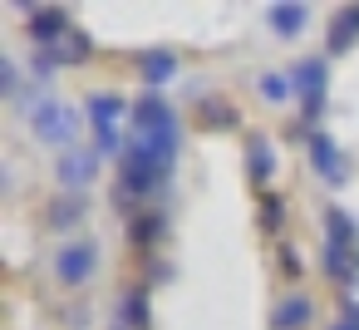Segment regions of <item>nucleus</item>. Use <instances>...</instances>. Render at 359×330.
<instances>
[{
    "label": "nucleus",
    "instance_id": "b1692460",
    "mask_svg": "<svg viewBox=\"0 0 359 330\" xmlns=\"http://www.w3.org/2000/svg\"><path fill=\"white\" fill-rule=\"evenodd\" d=\"M280 266H285V276H300V251L285 246V251H280Z\"/></svg>",
    "mask_w": 359,
    "mask_h": 330
},
{
    "label": "nucleus",
    "instance_id": "6ab92c4d",
    "mask_svg": "<svg viewBox=\"0 0 359 330\" xmlns=\"http://www.w3.org/2000/svg\"><path fill=\"white\" fill-rule=\"evenodd\" d=\"M163 232H168V217H163V212H153V207L133 212V222H128L133 246H158V242H163Z\"/></svg>",
    "mask_w": 359,
    "mask_h": 330
},
{
    "label": "nucleus",
    "instance_id": "f257e3e1",
    "mask_svg": "<svg viewBox=\"0 0 359 330\" xmlns=\"http://www.w3.org/2000/svg\"><path fill=\"white\" fill-rule=\"evenodd\" d=\"M172 163H177V143L128 133V148H123V158H118V192H114V197H118L123 207H138V202L158 197V187H163L168 173H172Z\"/></svg>",
    "mask_w": 359,
    "mask_h": 330
},
{
    "label": "nucleus",
    "instance_id": "412c9836",
    "mask_svg": "<svg viewBox=\"0 0 359 330\" xmlns=\"http://www.w3.org/2000/svg\"><path fill=\"white\" fill-rule=\"evenodd\" d=\"M197 124L202 128H236V109L226 104V99H197Z\"/></svg>",
    "mask_w": 359,
    "mask_h": 330
},
{
    "label": "nucleus",
    "instance_id": "423d86ee",
    "mask_svg": "<svg viewBox=\"0 0 359 330\" xmlns=\"http://www.w3.org/2000/svg\"><path fill=\"white\" fill-rule=\"evenodd\" d=\"M94 266H99V246H94V242H69V246H60V256H55L60 286H84V281L94 276Z\"/></svg>",
    "mask_w": 359,
    "mask_h": 330
},
{
    "label": "nucleus",
    "instance_id": "9d476101",
    "mask_svg": "<svg viewBox=\"0 0 359 330\" xmlns=\"http://www.w3.org/2000/svg\"><path fill=\"white\" fill-rule=\"evenodd\" d=\"M84 114H89V124H94V128H118L123 119H133V104H128L123 94H109V89H99V94H89Z\"/></svg>",
    "mask_w": 359,
    "mask_h": 330
},
{
    "label": "nucleus",
    "instance_id": "39448f33",
    "mask_svg": "<svg viewBox=\"0 0 359 330\" xmlns=\"http://www.w3.org/2000/svg\"><path fill=\"white\" fill-rule=\"evenodd\" d=\"M55 178H60L65 192H84V187L99 178V153H94V148H69V153H60V158H55Z\"/></svg>",
    "mask_w": 359,
    "mask_h": 330
},
{
    "label": "nucleus",
    "instance_id": "aec40b11",
    "mask_svg": "<svg viewBox=\"0 0 359 330\" xmlns=\"http://www.w3.org/2000/svg\"><path fill=\"white\" fill-rule=\"evenodd\" d=\"M118 325H128V330H148V291H123L118 296Z\"/></svg>",
    "mask_w": 359,
    "mask_h": 330
},
{
    "label": "nucleus",
    "instance_id": "4be33fe9",
    "mask_svg": "<svg viewBox=\"0 0 359 330\" xmlns=\"http://www.w3.org/2000/svg\"><path fill=\"white\" fill-rule=\"evenodd\" d=\"M256 89H261L266 104H290V99H295V79L280 74V70H266V74L256 79Z\"/></svg>",
    "mask_w": 359,
    "mask_h": 330
},
{
    "label": "nucleus",
    "instance_id": "393cba45",
    "mask_svg": "<svg viewBox=\"0 0 359 330\" xmlns=\"http://www.w3.org/2000/svg\"><path fill=\"white\" fill-rule=\"evenodd\" d=\"M330 330H359V315H349V310H344V315H339Z\"/></svg>",
    "mask_w": 359,
    "mask_h": 330
},
{
    "label": "nucleus",
    "instance_id": "f03ea898",
    "mask_svg": "<svg viewBox=\"0 0 359 330\" xmlns=\"http://www.w3.org/2000/svg\"><path fill=\"white\" fill-rule=\"evenodd\" d=\"M30 128H35V138H40V143H50V148L69 153V148H79V128H84V119H79V109H69V104L50 99V104H40V114L30 119Z\"/></svg>",
    "mask_w": 359,
    "mask_h": 330
},
{
    "label": "nucleus",
    "instance_id": "f8f14e48",
    "mask_svg": "<svg viewBox=\"0 0 359 330\" xmlns=\"http://www.w3.org/2000/svg\"><path fill=\"white\" fill-rule=\"evenodd\" d=\"M177 74V55L172 50H143L138 55V79L148 84V94H163V84Z\"/></svg>",
    "mask_w": 359,
    "mask_h": 330
},
{
    "label": "nucleus",
    "instance_id": "a211bd4d",
    "mask_svg": "<svg viewBox=\"0 0 359 330\" xmlns=\"http://www.w3.org/2000/svg\"><path fill=\"white\" fill-rule=\"evenodd\" d=\"M325 242L330 246H359V222H354V212H344V207H325Z\"/></svg>",
    "mask_w": 359,
    "mask_h": 330
},
{
    "label": "nucleus",
    "instance_id": "5701e85b",
    "mask_svg": "<svg viewBox=\"0 0 359 330\" xmlns=\"http://www.w3.org/2000/svg\"><path fill=\"white\" fill-rule=\"evenodd\" d=\"M261 232H280L285 227V197H276V192H261Z\"/></svg>",
    "mask_w": 359,
    "mask_h": 330
},
{
    "label": "nucleus",
    "instance_id": "f3484780",
    "mask_svg": "<svg viewBox=\"0 0 359 330\" xmlns=\"http://www.w3.org/2000/svg\"><path fill=\"white\" fill-rule=\"evenodd\" d=\"M246 168H251V178H256L261 187L276 178V148H271L266 133H251V138H246Z\"/></svg>",
    "mask_w": 359,
    "mask_h": 330
},
{
    "label": "nucleus",
    "instance_id": "a878e982",
    "mask_svg": "<svg viewBox=\"0 0 359 330\" xmlns=\"http://www.w3.org/2000/svg\"><path fill=\"white\" fill-rule=\"evenodd\" d=\"M114 330H128V325H114Z\"/></svg>",
    "mask_w": 359,
    "mask_h": 330
},
{
    "label": "nucleus",
    "instance_id": "7ed1b4c3",
    "mask_svg": "<svg viewBox=\"0 0 359 330\" xmlns=\"http://www.w3.org/2000/svg\"><path fill=\"white\" fill-rule=\"evenodd\" d=\"M133 133H143V138H168V143H177V114H172V104L163 99V94H143V99H133Z\"/></svg>",
    "mask_w": 359,
    "mask_h": 330
},
{
    "label": "nucleus",
    "instance_id": "6e6552de",
    "mask_svg": "<svg viewBox=\"0 0 359 330\" xmlns=\"http://www.w3.org/2000/svg\"><path fill=\"white\" fill-rule=\"evenodd\" d=\"M320 266H325V276L334 281V286H359V246H320Z\"/></svg>",
    "mask_w": 359,
    "mask_h": 330
},
{
    "label": "nucleus",
    "instance_id": "4468645a",
    "mask_svg": "<svg viewBox=\"0 0 359 330\" xmlns=\"http://www.w3.org/2000/svg\"><path fill=\"white\" fill-rule=\"evenodd\" d=\"M84 217H89V202H84V192H60V197L45 207V222H50L55 232H74Z\"/></svg>",
    "mask_w": 359,
    "mask_h": 330
},
{
    "label": "nucleus",
    "instance_id": "0eeeda50",
    "mask_svg": "<svg viewBox=\"0 0 359 330\" xmlns=\"http://www.w3.org/2000/svg\"><path fill=\"white\" fill-rule=\"evenodd\" d=\"M290 79H295V99H300V104L325 99V84H330V60H325V55H310V60H300V65L290 70Z\"/></svg>",
    "mask_w": 359,
    "mask_h": 330
},
{
    "label": "nucleus",
    "instance_id": "1a4fd4ad",
    "mask_svg": "<svg viewBox=\"0 0 359 330\" xmlns=\"http://www.w3.org/2000/svg\"><path fill=\"white\" fill-rule=\"evenodd\" d=\"M40 50L50 55V65H55V70H65V65H84V60L94 55V40L74 25V30H65L60 40H50V45H40Z\"/></svg>",
    "mask_w": 359,
    "mask_h": 330
},
{
    "label": "nucleus",
    "instance_id": "20e7f679",
    "mask_svg": "<svg viewBox=\"0 0 359 330\" xmlns=\"http://www.w3.org/2000/svg\"><path fill=\"white\" fill-rule=\"evenodd\" d=\"M305 148H310V163H315V173L330 183V187H344L349 183V173H354V163L339 153V143L325 133V128H310V138H305Z\"/></svg>",
    "mask_w": 359,
    "mask_h": 330
},
{
    "label": "nucleus",
    "instance_id": "dca6fc26",
    "mask_svg": "<svg viewBox=\"0 0 359 330\" xmlns=\"http://www.w3.org/2000/svg\"><path fill=\"white\" fill-rule=\"evenodd\" d=\"M310 296H300V291H290V296H280L276 301V310H271V330H300L305 320H310Z\"/></svg>",
    "mask_w": 359,
    "mask_h": 330
},
{
    "label": "nucleus",
    "instance_id": "ddd939ff",
    "mask_svg": "<svg viewBox=\"0 0 359 330\" xmlns=\"http://www.w3.org/2000/svg\"><path fill=\"white\" fill-rule=\"evenodd\" d=\"M266 25H271L280 40H295V35H305V25H310V11L300 6V0H276V6L266 11Z\"/></svg>",
    "mask_w": 359,
    "mask_h": 330
},
{
    "label": "nucleus",
    "instance_id": "2eb2a0df",
    "mask_svg": "<svg viewBox=\"0 0 359 330\" xmlns=\"http://www.w3.org/2000/svg\"><path fill=\"white\" fill-rule=\"evenodd\" d=\"M30 40H40V45H50V40H60L65 30H74L69 25V11L65 6H40V11H30Z\"/></svg>",
    "mask_w": 359,
    "mask_h": 330
},
{
    "label": "nucleus",
    "instance_id": "9b49d317",
    "mask_svg": "<svg viewBox=\"0 0 359 330\" xmlns=\"http://www.w3.org/2000/svg\"><path fill=\"white\" fill-rule=\"evenodd\" d=\"M359 45V6H339L325 30V55H349Z\"/></svg>",
    "mask_w": 359,
    "mask_h": 330
}]
</instances>
